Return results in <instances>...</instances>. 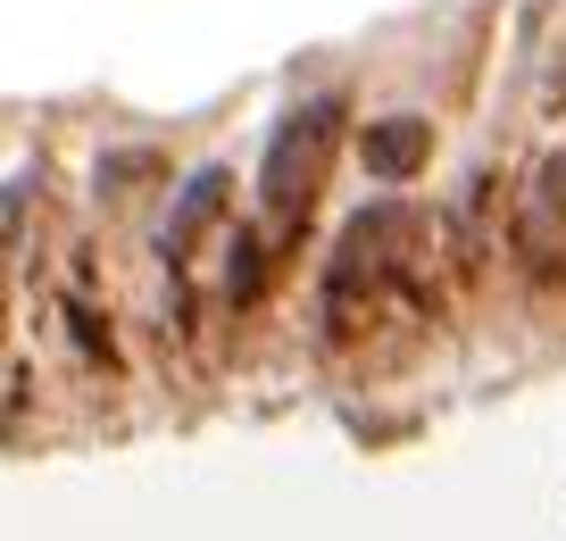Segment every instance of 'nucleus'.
Masks as SVG:
<instances>
[{"label":"nucleus","mask_w":566,"mask_h":541,"mask_svg":"<svg viewBox=\"0 0 566 541\" xmlns=\"http://www.w3.org/2000/svg\"><path fill=\"white\" fill-rule=\"evenodd\" d=\"M334 142H342V101H308L275 125L266 142V167H259V209L275 233H292L325 193V167H334Z\"/></svg>","instance_id":"f257e3e1"},{"label":"nucleus","mask_w":566,"mask_h":541,"mask_svg":"<svg viewBox=\"0 0 566 541\" xmlns=\"http://www.w3.org/2000/svg\"><path fill=\"white\" fill-rule=\"evenodd\" d=\"M516 250H525L533 275H558L566 267V158H542L516 200Z\"/></svg>","instance_id":"f03ea898"},{"label":"nucleus","mask_w":566,"mask_h":541,"mask_svg":"<svg viewBox=\"0 0 566 541\" xmlns=\"http://www.w3.org/2000/svg\"><path fill=\"white\" fill-rule=\"evenodd\" d=\"M358 158H367L375 184H408V175H424V158H433V125L424 117H375L367 134H358Z\"/></svg>","instance_id":"7ed1b4c3"},{"label":"nucleus","mask_w":566,"mask_h":541,"mask_svg":"<svg viewBox=\"0 0 566 541\" xmlns=\"http://www.w3.org/2000/svg\"><path fill=\"white\" fill-rule=\"evenodd\" d=\"M226 193H233V184H226V167H200L192 184H184L176 217H167V233H159V250H167V259H184V250H192L200 233H209L217 217H226Z\"/></svg>","instance_id":"20e7f679"},{"label":"nucleus","mask_w":566,"mask_h":541,"mask_svg":"<svg viewBox=\"0 0 566 541\" xmlns=\"http://www.w3.org/2000/svg\"><path fill=\"white\" fill-rule=\"evenodd\" d=\"M142 175H159V158H150V150H108V158H101V193L117 200L125 184H142Z\"/></svg>","instance_id":"39448f33"},{"label":"nucleus","mask_w":566,"mask_h":541,"mask_svg":"<svg viewBox=\"0 0 566 541\" xmlns=\"http://www.w3.org/2000/svg\"><path fill=\"white\" fill-rule=\"evenodd\" d=\"M226 292H233V300H250V292H259V242H250V233H233V267H226Z\"/></svg>","instance_id":"423d86ee"}]
</instances>
